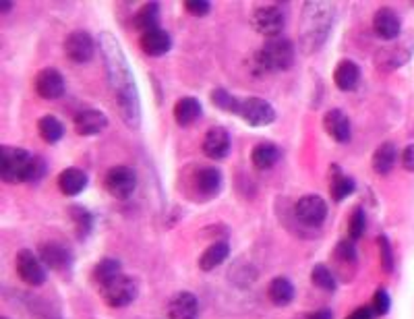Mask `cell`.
I'll use <instances>...</instances> for the list:
<instances>
[{"instance_id":"cell-1","label":"cell","mask_w":414,"mask_h":319,"mask_svg":"<svg viewBox=\"0 0 414 319\" xmlns=\"http://www.w3.org/2000/svg\"><path fill=\"white\" fill-rule=\"evenodd\" d=\"M100 52L104 59L108 83L118 104L121 119L125 121L129 129H139L141 127V98H139L129 61L112 34L108 32L100 34Z\"/></svg>"},{"instance_id":"cell-2","label":"cell","mask_w":414,"mask_h":319,"mask_svg":"<svg viewBox=\"0 0 414 319\" xmlns=\"http://www.w3.org/2000/svg\"><path fill=\"white\" fill-rule=\"evenodd\" d=\"M46 164L42 158L34 156L23 147H0V176L5 183H36L44 176Z\"/></svg>"},{"instance_id":"cell-3","label":"cell","mask_w":414,"mask_h":319,"mask_svg":"<svg viewBox=\"0 0 414 319\" xmlns=\"http://www.w3.org/2000/svg\"><path fill=\"white\" fill-rule=\"evenodd\" d=\"M333 28V7L329 3H307L300 21V48L311 54L319 50Z\"/></svg>"},{"instance_id":"cell-4","label":"cell","mask_w":414,"mask_h":319,"mask_svg":"<svg viewBox=\"0 0 414 319\" xmlns=\"http://www.w3.org/2000/svg\"><path fill=\"white\" fill-rule=\"evenodd\" d=\"M294 56H296L294 44L284 36H276L263 42V46L255 52L253 63L259 71L280 73V71H288L294 65Z\"/></svg>"},{"instance_id":"cell-5","label":"cell","mask_w":414,"mask_h":319,"mask_svg":"<svg viewBox=\"0 0 414 319\" xmlns=\"http://www.w3.org/2000/svg\"><path fill=\"white\" fill-rule=\"evenodd\" d=\"M100 296L108 307H127L137 298V282L125 274H118L116 278L100 284Z\"/></svg>"},{"instance_id":"cell-6","label":"cell","mask_w":414,"mask_h":319,"mask_svg":"<svg viewBox=\"0 0 414 319\" xmlns=\"http://www.w3.org/2000/svg\"><path fill=\"white\" fill-rule=\"evenodd\" d=\"M104 187L114 199H129L137 189V174L129 166H114L106 172Z\"/></svg>"},{"instance_id":"cell-7","label":"cell","mask_w":414,"mask_h":319,"mask_svg":"<svg viewBox=\"0 0 414 319\" xmlns=\"http://www.w3.org/2000/svg\"><path fill=\"white\" fill-rule=\"evenodd\" d=\"M251 23L257 34L265 38H276V36H282L286 28V15L282 13L280 7H259L255 9Z\"/></svg>"},{"instance_id":"cell-8","label":"cell","mask_w":414,"mask_h":319,"mask_svg":"<svg viewBox=\"0 0 414 319\" xmlns=\"http://www.w3.org/2000/svg\"><path fill=\"white\" fill-rule=\"evenodd\" d=\"M238 116H240L249 127L259 129V127H269V125L276 121V110H273V106H271L267 100L255 98V96H253V98L242 100Z\"/></svg>"},{"instance_id":"cell-9","label":"cell","mask_w":414,"mask_h":319,"mask_svg":"<svg viewBox=\"0 0 414 319\" xmlns=\"http://www.w3.org/2000/svg\"><path fill=\"white\" fill-rule=\"evenodd\" d=\"M15 267L19 278L30 286H42L46 282V265L42 263L40 255L30 249H21L15 257Z\"/></svg>"},{"instance_id":"cell-10","label":"cell","mask_w":414,"mask_h":319,"mask_svg":"<svg viewBox=\"0 0 414 319\" xmlns=\"http://www.w3.org/2000/svg\"><path fill=\"white\" fill-rule=\"evenodd\" d=\"M294 216L304 226H321L327 218V203L319 195H304L294 205Z\"/></svg>"},{"instance_id":"cell-11","label":"cell","mask_w":414,"mask_h":319,"mask_svg":"<svg viewBox=\"0 0 414 319\" xmlns=\"http://www.w3.org/2000/svg\"><path fill=\"white\" fill-rule=\"evenodd\" d=\"M65 54L69 61H73L77 65L90 63L96 54V42L87 32H81V30L71 32L65 38Z\"/></svg>"},{"instance_id":"cell-12","label":"cell","mask_w":414,"mask_h":319,"mask_svg":"<svg viewBox=\"0 0 414 319\" xmlns=\"http://www.w3.org/2000/svg\"><path fill=\"white\" fill-rule=\"evenodd\" d=\"M34 88H36V94L44 100H59L65 96L67 92V83H65V77L61 75V71L56 69H42L38 75H36V81H34Z\"/></svg>"},{"instance_id":"cell-13","label":"cell","mask_w":414,"mask_h":319,"mask_svg":"<svg viewBox=\"0 0 414 319\" xmlns=\"http://www.w3.org/2000/svg\"><path fill=\"white\" fill-rule=\"evenodd\" d=\"M410 52H412V42H397V44H391L383 50L377 52L375 56V65L377 69L381 71H393L402 65H406L410 61Z\"/></svg>"},{"instance_id":"cell-14","label":"cell","mask_w":414,"mask_h":319,"mask_svg":"<svg viewBox=\"0 0 414 319\" xmlns=\"http://www.w3.org/2000/svg\"><path fill=\"white\" fill-rule=\"evenodd\" d=\"M373 32L377 38L385 40V42H393L400 38V32H402V21L397 17V13L393 9H379L373 17Z\"/></svg>"},{"instance_id":"cell-15","label":"cell","mask_w":414,"mask_h":319,"mask_svg":"<svg viewBox=\"0 0 414 319\" xmlns=\"http://www.w3.org/2000/svg\"><path fill=\"white\" fill-rule=\"evenodd\" d=\"M232 141L224 127H211L203 137V154L209 160H224L230 154Z\"/></svg>"},{"instance_id":"cell-16","label":"cell","mask_w":414,"mask_h":319,"mask_svg":"<svg viewBox=\"0 0 414 319\" xmlns=\"http://www.w3.org/2000/svg\"><path fill=\"white\" fill-rule=\"evenodd\" d=\"M40 259L48 269L54 271H69L73 265V257L71 251L67 247H63L61 243H44L40 245Z\"/></svg>"},{"instance_id":"cell-17","label":"cell","mask_w":414,"mask_h":319,"mask_svg":"<svg viewBox=\"0 0 414 319\" xmlns=\"http://www.w3.org/2000/svg\"><path fill=\"white\" fill-rule=\"evenodd\" d=\"M193 185L197 189V193L203 197V199H214L216 195H220L222 187H224V178H222V172L218 168H211V166H203L195 172L193 176Z\"/></svg>"},{"instance_id":"cell-18","label":"cell","mask_w":414,"mask_h":319,"mask_svg":"<svg viewBox=\"0 0 414 319\" xmlns=\"http://www.w3.org/2000/svg\"><path fill=\"white\" fill-rule=\"evenodd\" d=\"M323 129L325 133L335 141V143H348L352 139V125H350V119L333 108V110H327L325 116H323Z\"/></svg>"},{"instance_id":"cell-19","label":"cell","mask_w":414,"mask_h":319,"mask_svg":"<svg viewBox=\"0 0 414 319\" xmlns=\"http://www.w3.org/2000/svg\"><path fill=\"white\" fill-rule=\"evenodd\" d=\"M170 319H197L199 317V300L193 292H178L168 302Z\"/></svg>"},{"instance_id":"cell-20","label":"cell","mask_w":414,"mask_h":319,"mask_svg":"<svg viewBox=\"0 0 414 319\" xmlns=\"http://www.w3.org/2000/svg\"><path fill=\"white\" fill-rule=\"evenodd\" d=\"M139 46H141L143 54L158 59V56H164L166 52H170V48H172V38H170L168 32H164V30L158 28V30H154V32L141 34Z\"/></svg>"},{"instance_id":"cell-21","label":"cell","mask_w":414,"mask_h":319,"mask_svg":"<svg viewBox=\"0 0 414 319\" xmlns=\"http://www.w3.org/2000/svg\"><path fill=\"white\" fill-rule=\"evenodd\" d=\"M108 127V116L100 110H83L75 116V131L81 137H92Z\"/></svg>"},{"instance_id":"cell-22","label":"cell","mask_w":414,"mask_h":319,"mask_svg":"<svg viewBox=\"0 0 414 319\" xmlns=\"http://www.w3.org/2000/svg\"><path fill=\"white\" fill-rule=\"evenodd\" d=\"M56 183H59V189H61L63 195H67V197H75V195H79V193L85 191L90 178H87L85 170L73 166V168L63 170V172L59 174V181H56Z\"/></svg>"},{"instance_id":"cell-23","label":"cell","mask_w":414,"mask_h":319,"mask_svg":"<svg viewBox=\"0 0 414 319\" xmlns=\"http://www.w3.org/2000/svg\"><path fill=\"white\" fill-rule=\"evenodd\" d=\"M358 81H360V69H358V65L352 63V61H348V59L340 61L338 67H335V71H333V83H335V88L340 92H352V90H356Z\"/></svg>"},{"instance_id":"cell-24","label":"cell","mask_w":414,"mask_h":319,"mask_svg":"<svg viewBox=\"0 0 414 319\" xmlns=\"http://www.w3.org/2000/svg\"><path fill=\"white\" fill-rule=\"evenodd\" d=\"M280 158H282V150H280L276 143H271V141H261V143H257V145L253 147V152H251V162H253V166L259 168V170H269V168H273V166L280 162Z\"/></svg>"},{"instance_id":"cell-25","label":"cell","mask_w":414,"mask_h":319,"mask_svg":"<svg viewBox=\"0 0 414 319\" xmlns=\"http://www.w3.org/2000/svg\"><path fill=\"white\" fill-rule=\"evenodd\" d=\"M395 160H397V147H395L393 143L385 141V143H381V145L375 150V154H373V158H371V166H373L375 174L385 176V174H389V172L393 170Z\"/></svg>"},{"instance_id":"cell-26","label":"cell","mask_w":414,"mask_h":319,"mask_svg":"<svg viewBox=\"0 0 414 319\" xmlns=\"http://www.w3.org/2000/svg\"><path fill=\"white\" fill-rule=\"evenodd\" d=\"M174 121L180 125V127H189L193 125L199 116H201V102L193 96H187V98H180L176 104H174Z\"/></svg>"},{"instance_id":"cell-27","label":"cell","mask_w":414,"mask_h":319,"mask_svg":"<svg viewBox=\"0 0 414 319\" xmlns=\"http://www.w3.org/2000/svg\"><path fill=\"white\" fill-rule=\"evenodd\" d=\"M331 185H329V193H331V199L335 201V203H340V201H344L346 197H350L354 191H356V183H354V178L352 176H346L342 170H340V166L338 164H333L331 168Z\"/></svg>"},{"instance_id":"cell-28","label":"cell","mask_w":414,"mask_h":319,"mask_svg":"<svg viewBox=\"0 0 414 319\" xmlns=\"http://www.w3.org/2000/svg\"><path fill=\"white\" fill-rule=\"evenodd\" d=\"M160 23V5L158 3H145L133 17V28L141 34L158 30Z\"/></svg>"},{"instance_id":"cell-29","label":"cell","mask_w":414,"mask_h":319,"mask_svg":"<svg viewBox=\"0 0 414 319\" xmlns=\"http://www.w3.org/2000/svg\"><path fill=\"white\" fill-rule=\"evenodd\" d=\"M228 255H230V245H228L226 240L214 243V245H209V247L201 253V257H199V267H201L203 271H211V269H216L218 265H222V263L228 259Z\"/></svg>"},{"instance_id":"cell-30","label":"cell","mask_w":414,"mask_h":319,"mask_svg":"<svg viewBox=\"0 0 414 319\" xmlns=\"http://www.w3.org/2000/svg\"><path fill=\"white\" fill-rule=\"evenodd\" d=\"M267 296H269V300H271L276 307H286V305H290L292 298H294V286H292V282H290L288 278L278 276V278H273V280L269 282V286H267Z\"/></svg>"},{"instance_id":"cell-31","label":"cell","mask_w":414,"mask_h":319,"mask_svg":"<svg viewBox=\"0 0 414 319\" xmlns=\"http://www.w3.org/2000/svg\"><path fill=\"white\" fill-rule=\"evenodd\" d=\"M38 133H40V137H42L46 143L54 145V143H59V141L63 139L65 127H63V123H61L56 116L46 114V116H42V119L38 121Z\"/></svg>"},{"instance_id":"cell-32","label":"cell","mask_w":414,"mask_h":319,"mask_svg":"<svg viewBox=\"0 0 414 319\" xmlns=\"http://www.w3.org/2000/svg\"><path fill=\"white\" fill-rule=\"evenodd\" d=\"M209 98H211V104H214L216 108L224 110V112H230V114H238V112H240L242 100H238L236 96H232V94H230L228 90H224V88H216V90L209 94Z\"/></svg>"},{"instance_id":"cell-33","label":"cell","mask_w":414,"mask_h":319,"mask_svg":"<svg viewBox=\"0 0 414 319\" xmlns=\"http://www.w3.org/2000/svg\"><path fill=\"white\" fill-rule=\"evenodd\" d=\"M311 282H313V286H317V288H321L325 292H333L335 290V276L323 263L313 265V269H311Z\"/></svg>"},{"instance_id":"cell-34","label":"cell","mask_w":414,"mask_h":319,"mask_svg":"<svg viewBox=\"0 0 414 319\" xmlns=\"http://www.w3.org/2000/svg\"><path fill=\"white\" fill-rule=\"evenodd\" d=\"M69 214H71V220H73V224H75V232H77V236L79 238H85L90 232H92V226H94V218H92V214L85 209V207H71L69 209Z\"/></svg>"},{"instance_id":"cell-35","label":"cell","mask_w":414,"mask_h":319,"mask_svg":"<svg viewBox=\"0 0 414 319\" xmlns=\"http://www.w3.org/2000/svg\"><path fill=\"white\" fill-rule=\"evenodd\" d=\"M118 274H123L121 271V261H116V259H102L100 263H96V267H94V280L98 282V286L100 284H104V282H108V280H112V278H116Z\"/></svg>"},{"instance_id":"cell-36","label":"cell","mask_w":414,"mask_h":319,"mask_svg":"<svg viewBox=\"0 0 414 319\" xmlns=\"http://www.w3.org/2000/svg\"><path fill=\"white\" fill-rule=\"evenodd\" d=\"M366 230V214L360 205H356L350 214V220H348V236L350 240H358Z\"/></svg>"},{"instance_id":"cell-37","label":"cell","mask_w":414,"mask_h":319,"mask_svg":"<svg viewBox=\"0 0 414 319\" xmlns=\"http://www.w3.org/2000/svg\"><path fill=\"white\" fill-rule=\"evenodd\" d=\"M333 259L342 265H354L356 263V249H354V240L344 238L335 245L333 249Z\"/></svg>"},{"instance_id":"cell-38","label":"cell","mask_w":414,"mask_h":319,"mask_svg":"<svg viewBox=\"0 0 414 319\" xmlns=\"http://www.w3.org/2000/svg\"><path fill=\"white\" fill-rule=\"evenodd\" d=\"M379 261H381V269L385 274H391L393 271V265H395V259H393V251H391V245H389V238L385 234L379 236Z\"/></svg>"},{"instance_id":"cell-39","label":"cell","mask_w":414,"mask_h":319,"mask_svg":"<svg viewBox=\"0 0 414 319\" xmlns=\"http://www.w3.org/2000/svg\"><path fill=\"white\" fill-rule=\"evenodd\" d=\"M371 307H373L375 315H387V313H389V307H391L389 292H387L385 288H377V290H375V294H373Z\"/></svg>"},{"instance_id":"cell-40","label":"cell","mask_w":414,"mask_h":319,"mask_svg":"<svg viewBox=\"0 0 414 319\" xmlns=\"http://www.w3.org/2000/svg\"><path fill=\"white\" fill-rule=\"evenodd\" d=\"M183 5H185L187 13H191L193 17H205L211 11L209 0H185Z\"/></svg>"},{"instance_id":"cell-41","label":"cell","mask_w":414,"mask_h":319,"mask_svg":"<svg viewBox=\"0 0 414 319\" xmlns=\"http://www.w3.org/2000/svg\"><path fill=\"white\" fill-rule=\"evenodd\" d=\"M402 166H404V170L414 172V143H410V145L404 147V152H402Z\"/></svg>"},{"instance_id":"cell-42","label":"cell","mask_w":414,"mask_h":319,"mask_svg":"<svg viewBox=\"0 0 414 319\" xmlns=\"http://www.w3.org/2000/svg\"><path fill=\"white\" fill-rule=\"evenodd\" d=\"M373 317H375L373 307H358V309H354L346 319H373Z\"/></svg>"},{"instance_id":"cell-43","label":"cell","mask_w":414,"mask_h":319,"mask_svg":"<svg viewBox=\"0 0 414 319\" xmlns=\"http://www.w3.org/2000/svg\"><path fill=\"white\" fill-rule=\"evenodd\" d=\"M309 319H333V313L329 309H319L315 313H309Z\"/></svg>"},{"instance_id":"cell-44","label":"cell","mask_w":414,"mask_h":319,"mask_svg":"<svg viewBox=\"0 0 414 319\" xmlns=\"http://www.w3.org/2000/svg\"><path fill=\"white\" fill-rule=\"evenodd\" d=\"M13 9V3H11V0H5V3H0V11H3V13H9Z\"/></svg>"},{"instance_id":"cell-45","label":"cell","mask_w":414,"mask_h":319,"mask_svg":"<svg viewBox=\"0 0 414 319\" xmlns=\"http://www.w3.org/2000/svg\"><path fill=\"white\" fill-rule=\"evenodd\" d=\"M294 319H309V315H296Z\"/></svg>"},{"instance_id":"cell-46","label":"cell","mask_w":414,"mask_h":319,"mask_svg":"<svg viewBox=\"0 0 414 319\" xmlns=\"http://www.w3.org/2000/svg\"><path fill=\"white\" fill-rule=\"evenodd\" d=\"M3 319H7V317H3Z\"/></svg>"}]
</instances>
